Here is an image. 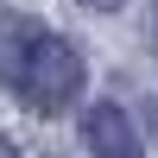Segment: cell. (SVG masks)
<instances>
[{
	"instance_id": "1",
	"label": "cell",
	"mask_w": 158,
	"mask_h": 158,
	"mask_svg": "<svg viewBox=\"0 0 158 158\" xmlns=\"http://www.w3.org/2000/svg\"><path fill=\"white\" fill-rule=\"evenodd\" d=\"M13 89L25 95V108H38V114H63L76 95H82V57H76V44L38 25L32 44H25V57H19Z\"/></svg>"
},
{
	"instance_id": "2",
	"label": "cell",
	"mask_w": 158,
	"mask_h": 158,
	"mask_svg": "<svg viewBox=\"0 0 158 158\" xmlns=\"http://www.w3.org/2000/svg\"><path fill=\"white\" fill-rule=\"evenodd\" d=\"M82 146L95 158H146V146H139V133H133V120H127L120 101L82 108Z\"/></svg>"
},
{
	"instance_id": "3",
	"label": "cell",
	"mask_w": 158,
	"mask_h": 158,
	"mask_svg": "<svg viewBox=\"0 0 158 158\" xmlns=\"http://www.w3.org/2000/svg\"><path fill=\"white\" fill-rule=\"evenodd\" d=\"M32 32H38L32 19L0 13V82H6V89H13V76H19V57H25V44H32Z\"/></svg>"
},
{
	"instance_id": "4",
	"label": "cell",
	"mask_w": 158,
	"mask_h": 158,
	"mask_svg": "<svg viewBox=\"0 0 158 158\" xmlns=\"http://www.w3.org/2000/svg\"><path fill=\"white\" fill-rule=\"evenodd\" d=\"M76 6H89V13H120V0H76Z\"/></svg>"
},
{
	"instance_id": "5",
	"label": "cell",
	"mask_w": 158,
	"mask_h": 158,
	"mask_svg": "<svg viewBox=\"0 0 158 158\" xmlns=\"http://www.w3.org/2000/svg\"><path fill=\"white\" fill-rule=\"evenodd\" d=\"M146 120H152V133H158V101H152V108H146Z\"/></svg>"
}]
</instances>
